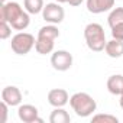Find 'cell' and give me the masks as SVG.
Masks as SVG:
<instances>
[{"label": "cell", "mask_w": 123, "mask_h": 123, "mask_svg": "<svg viewBox=\"0 0 123 123\" xmlns=\"http://www.w3.org/2000/svg\"><path fill=\"white\" fill-rule=\"evenodd\" d=\"M59 38V31L55 25H46L42 26L38 31V38L35 42V51L41 55L51 54L55 46V39Z\"/></svg>", "instance_id": "1"}, {"label": "cell", "mask_w": 123, "mask_h": 123, "mask_svg": "<svg viewBox=\"0 0 123 123\" xmlns=\"http://www.w3.org/2000/svg\"><path fill=\"white\" fill-rule=\"evenodd\" d=\"M84 38H86V43H87L88 49H91L94 52L104 51L107 41H106L104 29L100 23H88L84 28Z\"/></svg>", "instance_id": "2"}, {"label": "cell", "mask_w": 123, "mask_h": 123, "mask_svg": "<svg viewBox=\"0 0 123 123\" xmlns=\"http://www.w3.org/2000/svg\"><path fill=\"white\" fill-rule=\"evenodd\" d=\"M70 106L75 111V114L80 116V117H88L97 109L96 100L87 93H75V94H73L70 97Z\"/></svg>", "instance_id": "3"}, {"label": "cell", "mask_w": 123, "mask_h": 123, "mask_svg": "<svg viewBox=\"0 0 123 123\" xmlns=\"http://www.w3.org/2000/svg\"><path fill=\"white\" fill-rule=\"evenodd\" d=\"M35 36L32 33H28V32H19L16 33L13 38H12V42H10V48L15 54L18 55H26L31 52V49L35 46Z\"/></svg>", "instance_id": "4"}, {"label": "cell", "mask_w": 123, "mask_h": 123, "mask_svg": "<svg viewBox=\"0 0 123 123\" xmlns=\"http://www.w3.org/2000/svg\"><path fill=\"white\" fill-rule=\"evenodd\" d=\"M42 18L45 22H48L51 25H58L65 18L64 7L59 3H46L42 10Z\"/></svg>", "instance_id": "5"}, {"label": "cell", "mask_w": 123, "mask_h": 123, "mask_svg": "<svg viewBox=\"0 0 123 123\" xmlns=\"http://www.w3.org/2000/svg\"><path fill=\"white\" fill-rule=\"evenodd\" d=\"M51 65L56 71H68L73 67V55L65 49H58L51 56Z\"/></svg>", "instance_id": "6"}, {"label": "cell", "mask_w": 123, "mask_h": 123, "mask_svg": "<svg viewBox=\"0 0 123 123\" xmlns=\"http://www.w3.org/2000/svg\"><path fill=\"white\" fill-rule=\"evenodd\" d=\"M25 10L18 2H9L0 6V20H6L9 23H13Z\"/></svg>", "instance_id": "7"}, {"label": "cell", "mask_w": 123, "mask_h": 123, "mask_svg": "<svg viewBox=\"0 0 123 123\" xmlns=\"http://www.w3.org/2000/svg\"><path fill=\"white\" fill-rule=\"evenodd\" d=\"M18 116L23 123H42L43 120L39 117V110L32 104H20L18 109Z\"/></svg>", "instance_id": "8"}, {"label": "cell", "mask_w": 123, "mask_h": 123, "mask_svg": "<svg viewBox=\"0 0 123 123\" xmlns=\"http://www.w3.org/2000/svg\"><path fill=\"white\" fill-rule=\"evenodd\" d=\"M2 101L7 103L10 107L19 106L22 103V93L15 86H7L2 90Z\"/></svg>", "instance_id": "9"}, {"label": "cell", "mask_w": 123, "mask_h": 123, "mask_svg": "<svg viewBox=\"0 0 123 123\" xmlns=\"http://www.w3.org/2000/svg\"><path fill=\"white\" fill-rule=\"evenodd\" d=\"M70 101V96L64 88H52L48 93V103L52 107H64Z\"/></svg>", "instance_id": "10"}, {"label": "cell", "mask_w": 123, "mask_h": 123, "mask_svg": "<svg viewBox=\"0 0 123 123\" xmlns=\"http://www.w3.org/2000/svg\"><path fill=\"white\" fill-rule=\"evenodd\" d=\"M87 10L93 15L109 12L114 7V0H87Z\"/></svg>", "instance_id": "11"}, {"label": "cell", "mask_w": 123, "mask_h": 123, "mask_svg": "<svg viewBox=\"0 0 123 123\" xmlns=\"http://www.w3.org/2000/svg\"><path fill=\"white\" fill-rule=\"evenodd\" d=\"M104 51H106L107 56H110V58H120L123 55V41H119L114 38L111 41H107Z\"/></svg>", "instance_id": "12"}, {"label": "cell", "mask_w": 123, "mask_h": 123, "mask_svg": "<svg viewBox=\"0 0 123 123\" xmlns=\"http://www.w3.org/2000/svg\"><path fill=\"white\" fill-rule=\"evenodd\" d=\"M107 90L110 94L120 96L123 91V75L122 74H114L110 75L107 80Z\"/></svg>", "instance_id": "13"}, {"label": "cell", "mask_w": 123, "mask_h": 123, "mask_svg": "<svg viewBox=\"0 0 123 123\" xmlns=\"http://www.w3.org/2000/svg\"><path fill=\"white\" fill-rule=\"evenodd\" d=\"M49 122L51 123H70L71 117L64 107H55L49 116Z\"/></svg>", "instance_id": "14"}, {"label": "cell", "mask_w": 123, "mask_h": 123, "mask_svg": "<svg viewBox=\"0 0 123 123\" xmlns=\"http://www.w3.org/2000/svg\"><path fill=\"white\" fill-rule=\"evenodd\" d=\"M23 7L29 15H38L42 13L45 5L43 0H23Z\"/></svg>", "instance_id": "15"}, {"label": "cell", "mask_w": 123, "mask_h": 123, "mask_svg": "<svg viewBox=\"0 0 123 123\" xmlns=\"http://www.w3.org/2000/svg\"><path fill=\"white\" fill-rule=\"evenodd\" d=\"M107 23L110 28H113L114 25L123 23V7H113L107 18Z\"/></svg>", "instance_id": "16"}, {"label": "cell", "mask_w": 123, "mask_h": 123, "mask_svg": "<svg viewBox=\"0 0 123 123\" xmlns=\"http://www.w3.org/2000/svg\"><path fill=\"white\" fill-rule=\"evenodd\" d=\"M91 120L94 123H117L119 122V119L116 116H113V114H101V113L93 116Z\"/></svg>", "instance_id": "17"}, {"label": "cell", "mask_w": 123, "mask_h": 123, "mask_svg": "<svg viewBox=\"0 0 123 123\" xmlns=\"http://www.w3.org/2000/svg\"><path fill=\"white\" fill-rule=\"evenodd\" d=\"M12 25L6 20H0V39H7L12 35Z\"/></svg>", "instance_id": "18"}, {"label": "cell", "mask_w": 123, "mask_h": 123, "mask_svg": "<svg viewBox=\"0 0 123 123\" xmlns=\"http://www.w3.org/2000/svg\"><path fill=\"white\" fill-rule=\"evenodd\" d=\"M111 29V36L114 39H119V41H123V23H119V25H114Z\"/></svg>", "instance_id": "19"}, {"label": "cell", "mask_w": 123, "mask_h": 123, "mask_svg": "<svg viewBox=\"0 0 123 123\" xmlns=\"http://www.w3.org/2000/svg\"><path fill=\"white\" fill-rule=\"evenodd\" d=\"M9 104L7 103H5V101H2L0 103V113H2V117H0V123H6V120H7V111H9Z\"/></svg>", "instance_id": "20"}, {"label": "cell", "mask_w": 123, "mask_h": 123, "mask_svg": "<svg viewBox=\"0 0 123 123\" xmlns=\"http://www.w3.org/2000/svg\"><path fill=\"white\" fill-rule=\"evenodd\" d=\"M83 2H84V0H68L70 6H74V7H75V6H80Z\"/></svg>", "instance_id": "21"}, {"label": "cell", "mask_w": 123, "mask_h": 123, "mask_svg": "<svg viewBox=\"0 0 123 123\" xmlns=\"http://www.w3.org/2000/svg\"><path fill=\"white\" fill-rule=\"evenodd\" d=\"M119 104H120V107L123 109V91H122V94H120V100H119Z\"/></svg>", "instance_id": "22"}, {"label": "cell", "mask_w": 123, "mask_h": 123, "mask_svg": "<svg viewBox=\"0 0 123 123\" xmlns=\"http://www.w3.org/2000/svg\"><path fill=\"white\" fill-rule=\"evenodd\" d=\"M56 3H68V0H55Z\"/></svg>", "instance_id": "23"}, {"label": "cell", "mask_w": 123, "mask_h": 123, "mask_svg": "<svg viewBox=\"0 0 123 123\" xmlns=\"http://www.w3.org/2000/svg\"><path fill=\"white\" fill-rule=\"evenodd\" d=\"M6 3V0H2V5H5Z\"/></svg>", "instance_id": "24"}]
</instances>
